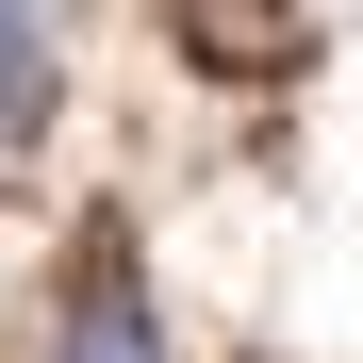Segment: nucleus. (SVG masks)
Instances as JSON below:
<instances>
[{
	"mask_svg": "<svg viewBox=\"0 0 363 363\" xmlns=\"http://www.w3.org/2000/svg\"><path fill=\"white\" fill-rule=\"evenodd\" d=\"M50 363H165V330H149L133 264H83V297H67V330H50Z\"/></svg>",
	"mask_w": 363,
	"mask_h": 363,
	"instance_id": "obj_1",
	"label": "nucleus"
},
{
	"mask_svg": "<svg viewBox=\"0 0 363 363\" xmlns=\"http://www.w3.org/2000/svg\"><path fill=\"white\" fill-rule=\"evenodd\" d=\"M50 99H67V67H50V17H33V0H0V165L50 133Z\"/></svg>",
	"mask_w": 363,
	"mask_h": 363,
	"instance_id": "obj_2",
	"label": "nucleus"
}]
</instances>
